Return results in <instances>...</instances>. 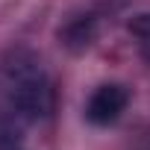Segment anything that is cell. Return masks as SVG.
<instances>
[{
    "label": "cell",
    "mask_w": 150,
    "mask_h": 150,
    "mask_svg": "<svg viewBox=\"0 0 150 150\" xmlns=\"http://www.w3.org/2000/svg\"><path fill=\"white\" fill-rule=\"evenodd\" d=\"M0 94L6 106L27 124L53 115V83L44 62L30 47H12L0 59Z\"/></svg>",
    "instance_id": "cell-1"
},
{
    "label": "cell",
    "mask_w": 150,
    "mask_h": 150,
    "mask_svg": "<svg viewBox=\"0 0 150 150\" xmlns=\"http://www.w3.org/2000/svg\"><path fill=\"white\" fill-rule=\"evenodd\" d=\"M0 150H24V141L9 124H0Z\"/></svg>",
    "instance_id": "cell-3"
},
{
    "label": "cell",
    "mask_w": 150,
    "mask_h": 150,
    "mask_svg": "<svg viewBox=\"0 0 150 150\" xmlns=\"http://www.w3.org/2000/svg\"><path fill=\"white\" fill-rule=\"evenodd\" d=\"M129 33L138 35L141 41H150V12H141L129 21Z\"/></svg>",
    "instance_id": "cell-4"
},
{
    "label": "cell",
    "mask_w": 150,
    "mask_h": 150,
    "mask_svg": "<svg viewBox=\"0 0 150 150\" xmlns=\"http://www.w3.org/2000/svg\"><path fill=\"white\" fill-rule=\"evenodd\" d=\"M129 103V91L118 83H106L100 88H94V94L88 97L86 103V118L94 124V127H109L121 118V112L127 109Z\"/></svg>",
    "instance_id": "cell-2"
}]
</instances>
